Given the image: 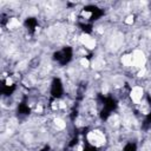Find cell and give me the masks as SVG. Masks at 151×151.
Instances as JSON below:
<instances>
[{
  "label": "cell",
  "instance_id": "cell-1",
  "mask_svg": "<svg viewBox=\"0 0 151 151\" xmlns=\"http://www.w3.org/2000/svg\"><path fill=\"white\" fill-rule=\"evenodd\" d=\"M51 96L53 97V99H60L64 94V85L61 83V80L59 78H54L51 83Z\"/></svg>",
  "mask_w": 151,
  "mask_h": 151
},
{
  "label": "cell",
  "instance_id": "cell-2",
  "mask_svg": "<svg viewBox=\"0 0 151 151\" xmlns=\"http://www.w3.org/2000/svg\"><path fill=\"white\" fill-rule=\"evenodd\" d=\"M123 151H137V144L130 142V143H127V144L124 146Z\"/></svg>",
  "mask_w": 151,
  "mask_h": 151
}]
</instances>
